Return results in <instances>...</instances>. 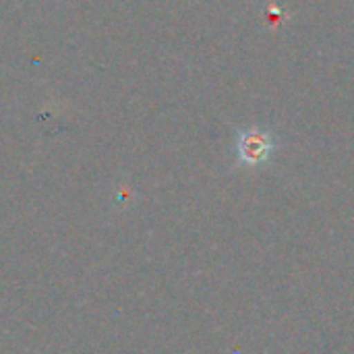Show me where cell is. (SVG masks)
<instances>
[{"mask_svg": "<svg viewBox=\"0 0 354 354\" xmlns=\"http://www.w3.org/2000/svg\"><path fill=\"white\" fill-rule=\"evenodd\" d=\"M274 151H276V141L268 131L253 127V129H245L236 135L234 153H236V162L241 166H251V168L261 166L272 158Z\"/></svg>", "mask_w": 354, "mask_h": 354, "instance_id": "cell-1", "label": "cell"}]
</instances>
